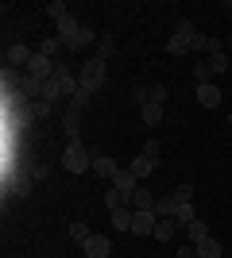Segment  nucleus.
<instances>
[{"instance_id": "obj_14", "label": "nucleus", "mask_w": 232, "mask_h": 258, "mask_svg": "<svg viewBox=\"0 0 232 258\" xmlns=\"http://www.w3.org/2000/svg\"><path fill=\"white\" fill-rule=\"evenodd\" d=\"M155 166H159V162H155V158H147V154H135V158H132V173L140 177V181H144V177H151V173H155Z\"/></svg>"}, {"instance_id": "obj_20", "label": "nucleus", "mask_w": 232, "mask_h": 258, "mask_svg": "<svg viewBox=\"0 0 232 258\" xmlns=\"http://www.w3.org/2000/svg\"><path fill=\"white\" fill-rule=\"evenodd\" d=\"M62 46H66V43H62V39H58V35H55V39H43V43H39V54H43V58H51V62H55V54L62 50Z\"/></svg>"}, {"instance_id": "obj_30", "label": "nucleus", "mask_w": 232, "mask_h": 258, "mask_svg": "<svg viewBox=\"0 0 232 258\" xmlns=\"http://www.w3.org/2000/svg\"><path fill=\"white\" fill-rule=\"evenodd\" d=\"M151 100L155 104H166V85H151Z\"/></svg>"}, {"instance_id": "obj_32", "label": "nucleus", "mask_w": 232, "mask_h": 258, "mask_svg": "<svg viewBox=\"0 0 232 258\" xmlns=\"http://www.w3.org/2000/svg\"><path fill=\"white\" fill-rule=\"evenodd\" d=\"M228 123H232V112H228Z\"/></svg>"}, {"instance_id": "obj_9", "label": "nucleus", "mask_w": 232, "mask_h": 258, "mask_svg": "<svg viewBox=\"0 0 232 258\" xmlns=\"http://www.w3.org/2000/svg\"><path fill=\"white\" fill-rule=\"evenodd\" d=\"M174 231H178V220H174V216H159V224H155V235H151V239L170 243V239H174Z\"/></svg>"}, {"instance_id": "obj_11", "label": "nucleus", "mask_w": 232, "mask_h": 258, "mask_svg": "<svg viewBox=\"0 0 232 258\" xmlns=\"http://www.w3.org/2000/svg\"><path fill=\"white\" fill-rule=\"evenodd\" d=\"M198 104L201 108H217V104H221V89L213 85V81H209V85H198Z\"/></svg>"}, {"instance_id": "obj_15", "label": "nucleus", "mask_w": 232, "mask_h": 258, "mask_svg": "<svg viewBox=\"0 0 232 258\" xmlns=\"http://www.w3.org/2000/svg\"><path fill=\"white\" fill-rule=\"evenodd\" d=\"M132 220H135V208L132 205H124L112 212V227H120V231H132Z\"/></svg>"}, {"instance_id": "obj_16", "label": "nucleus", "mask_w": 232, "mask_h": 258, "mask_svg": "<svg viewBox=\"0 0 232 258\" xmlns=\"http://www.w3.org/2000/svg\"><path fill=\"white\" fill-rule=\"evenodd\" d=\"M31 58H35V54L27 50L23 43H12V46H8V62H12V66H27Z\"/></svg>"}, {"instance_id": "obj_2", "label": "nucleus", "mask_w": 232, "mask_h": 258, "mask_svg": "<svg viewBox=\"0 0 232 258\" xmlns=\"http://www.w3.org/2000/svg\"><path fill=\"white\" fill-rule=\"evenodd\" d=\"M62 166H66L70 173H85V170H93V158H89V151L77 139H70L66 154H62Z\"/></svg>"}, {"instance_id": "obj_10", "label": "nucleus", "mask_w": 232, "mask_h": 258, "mask_svg": "<svg viewBox=\"0 0 232 258\" xmlns=\"http://www.w3.org/2000/svg\"><path fill=\"white\" fill-rule=\"evenodd\" d=\"M116 170H120V166H116V158H109V154H97V158H93V173H97V177H116Z\"/></svg>"}, {"instance_id": "obj_28", "label": "nucleus", "mask_w": 232, "mask_h": 258, "mask_svg": "<svg viewBox=\"0 0 232 258\" xmlns=\"http://www.w3.org/2000/svg\"><path fill=\"white\" fill-rule=\"evenodd\" d=\"M147 100H151V89L135 85V89H132V104H147Z\"/></svg>"}, {"instance_id": "obj_25", "label": "nucleus", "mask_w": 232, "mask_h": 258, "mask_svg": "<svg viewBox=\"0 0 232 258\" xmlns=\"http://www.w3.org/2000/svg\"><path fill=\"white\" fill-rule=\"evenodd\" d=\"M209 70H213V74H224V70H228V54H209Z\"/></svg>"}, {"instance_id": "obj_5", "label": "nucleus", "mask_w": 232, "mask_h": 258, "mask_svg": "<svg viewBox=\"0 0 232 258\" xmlns=\"http://www.w3.org/2000/svg\"><path fill=\"white\" fill-rule=\"evenodd\" d=\"M128 205H132L135 212H155V205H159V197H155L151 189H147V185H140V189L132 193V201H128Z\"/></svg>"}, {"instance_id": "obj_6", "label": "nucleus", "mask_w": 232, "mask_h": 258, "mask_svg": "<svg viewBox=\"0 0 232 258\" xmlns=\"http://www.w3.org/2000/svg\"><path fill=\"white\" fill-rule=\"evenodd\" d=\"M27 77H39V81L55 77V62H51V58H43V54H35L31 62H27Z\"/></svg>"}, {"instance_id": "obj_13", "label": "nucleus", "mask_w": 232, "mask_h": 258, "mask_svg": "<svg viewBox=\"0 0 232 258\" xmlns=\"http://www.w3.org/2000/svg\"><path fill=\"white\" fill-rule=\"evenodd\" d=\"M140 119H144L147 127H159V123H163V104H155V100H147V104L140 108Z\"/></svg>"}, {"instance_id": "obj_1", "label": "nucleus", "mask_w": 232, "mask_h": 258, "mask_svg": "<svg viewBox=\"0 0 232 258\" xmlns=\"http://www.w3.org/2000/svg\"><path fill=\"white\" fill-rule=\"evenodd\" d=\"M105 77H109V70H105V62L101 58H89L85 66H81V74H77V85H81V93H97L101 85H105Z\"/></svg>"}, {"instance_id": "obj_29", "label": "nucleus", "mask_w": 232, "mask_h": 258, "mask_svg": "<svg viewBox=\"0 0 232 258\" xmlns=\"http://www.w3.org/2000/svg\"><path fill=\"white\" fill-rule=\"evenodd\" d=\"M47 16L62 20V16H66V4H62V0H51V4H47Z\"/></svg>"}, {"instance_id": "obj_18", "label": "nucleus", "mask_w": 232, "mask_h": 258, "mask_svg": "<svg viewBox=\"0 0 232 258\" xmlns=\"http://www.w3.org/2000/svg\"><path fill=\"white\" fill-rule=\"evenodd\" d=\"M112 54H116V39H112V35H101V43H97V58H101V62H109Z\"/></svg>"}, {"instance_id": "obj_8", "label": "nucleus", "mask_w": 232, "mask_h": 258, "mask_svg": "<svg viewBox=\"0 0 232 258\" xmlns=\"http://www.w3.org/2000/svg\"><path fill=\"white\" fill-rule=\"evenodd\" d=\"M155 224H159V216H155V212H135L132 235H155Z\"/></svg>"}, {"instance_id": "obj_26", "label": "nucleus", "mask_w": 232, "mask_h": 258, "mask_svg": "<svg viewBox=\"0 0 232 258\" xmlns=\"http://www.w3.org/2000/svg\"><path fill=\"white\" fill-rule=\"evenodd\" d=\"M89 235H93V231H89V224H70V239H74V243H85Z\"/></svg>"}, {"instance_id": "obj_7", "label": "nucleus", "mask_w": 232, "mask_h": 258, "mask_svg": "<svg viewBox=\"0 0 232 258\" xmlns=\"http://www.w3.org/2000/svg\"><path fill=\"white\" fill-rule=\"evenodd\" d=\"M112 189H120L124 197H132L135 189H140V177H135L132 170H124V166H120V170H116V177H112Z\"/></svg>"}, {"instance_id": "obj_12", "label": "nucleus", "mask_w": 232, "mask_h": 258, "mask_svg": "<svg viewBox=\"0 0 232 258\" xmlns=\"http://www.w3.org/2000/svg\"><path fill=\"white\" fill-rule=\"evenodd\" d=\"M194 250H198V258H221V254H224V243L209 235V239H201V243H198Z\"/></svg>"}, {"instance_id": "obj_21", "label": "nucleus", "mask_w": 232, "mask_h": 258, "mask_svg": "<svg viewBox=\"0 0 232 258\" xmlns=\"http://www.w3.org/2000/svg\"><path fill=\"white\" fill-rule=\"evenodd\" d=\"M178 212V201L174 197H159V205H155V216H174Z\"/></svg>"}, {"instance_id": "obj_23", "label": "nucleus", "mask_w": 232, "mask_h": 258, "mask_svg": "<svg viewBox=\"0 0 232 258\" xmlns=\"http://www.w3.org/2000/svg\"><path fill=\"white\" fill-rule=\"evenodd\" d=\"M58 93H62V81H58V77H47L43 81V100H55Z\"/></svg>"}, {"instance_id": "obj_17", "label": "nucleus", "mask_w": 232, "mask_h": 258, "mask_svg": "<svg viewBox=\"0 0 232 258\" xmlns=\"http://www.w3.org/2000/svg\"><path fill=\"white\" fill-rule=\"evenodd\" d=\"M186 235H190V243H194V247H198L201 239H209V227H205V220H194V224L186 227Z\"/></svg>"}, {"instance_id": "obj_4", "label": "nucleus", "mask_w": 232, "mask_h": 258, "mask_svg": "<svg viewBox=\"0 0 232 258\" xmlns=\"http://www.w3.org/2000/svg\"><path fill=\"white\" fill-rule=\"evenodd\" d=\"M81 250H85V258H109L112 243H109V235H89L81 243Z\"/></svg>"}, {"instance_id": "obj_19", "label": "nucleus", "mask_w": 232, "mask_h": 258, "mask_svg": "<svg viewBox=\"0 0 232 258\" xmlns=\"http://www.w3.org/2000/svg\"><path fill=\"white\" fill-rule=\"evenodd\" d=\"M128 201H132V197H124L120 189H109V193H105V208H109V212H116V208H124V205H128Z\"/></svg>"}, {"instance_id": "obj_3", "label": "nucleus", "mask_w": 232, "mask_h": 258, "mask_svg": "<svg viewBox=\"0 0 232 258\" xmlns=\"http://www.w3.org/2000/svg\"><path fill=\"white\" fill-rule=\"evenodd\" d=\"M77 35H81V23H77V16H74V12H66V16L58 20V39H62V43H66L70 50H74Z\"/></svg>"}, {"instance_id": "obj_31", "label": "nucleus", "mask_w": 232, "mask_h": 258, "mask_svg": "<svg viewBox=\"0 0 232 258\" xmlns=\"http://www.w3.org/2000/svg\"><path fill=\"white\" fill-rule=\"evenodd\" d=\"M85 43H93V31H89V27H81V35H77V43H74V50H77V46H85Z\"/></svg>"}, {"instance_id": "obj_22", "label": "nucleus", "mask_w": 232, "mask_h": 258, "mask_svg": "<svg viewBox=\"0 0 232 258\" xmlns=\"http://www.w3.org/2000/svg\"><path fill=\"white\" fill-rule=\"evenodd\" d=\"M194 81H198V85H209V81H213L209 62H198V66H194Z\"/></svg>"}, {"instance_id": "obj_24", "label": "nucleus", "mask_w": 232, "mask_h": 258, "mask_svg": "<svg viewBox=\"0 0 232 258\" xmlns=\"http://www.w3.org/2000/svg\"><path fill=\"white\" fill-rule=\"evenodd\" d=\"M170 197H174L178 205H190V201H194V185H186V181H182V185H178V189H174Z\"/></svg>"}, {"instance_id": "obj_27", "label": "nucleus", "mask_w": 232, "mask_h": 258, "mask_svg": "<svg viewBox=\"0 0 232 258\" xmlns=\"http://www.w3.org/2000/svg\"><path fill=\"white\" fill-rule=\"evenodd\" d=\"M144 154L159 162V158H163V143H159V139H147V143H144Z\"/></svg>"}]
</instances>
